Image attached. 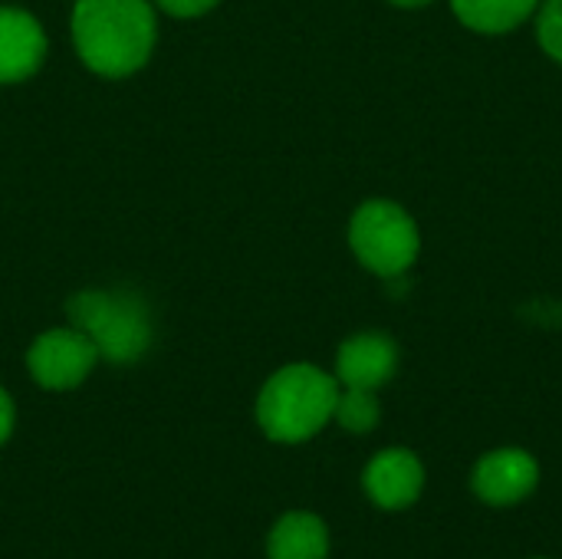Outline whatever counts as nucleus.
Wrapping results in <instances>:
<instances>
[{
	"instance_id": "39448f33",
	"label": "nucleus",
	"mask_w": 562,
	"mask_h": 559,
	"mask_svg": "<svg viewBox=\"0 0 562 559\" xmlns=\"http://www.w3.org/2000/svg\"><path fill=\"white\" fill-rule=\"evenodd\" d=\"M95 362H99V349L76 326L46 329L43 336H36V343L26 353L30 376L36 379V385L49 392H69L82 385L95 369Z\"/></svg>"
},
{
	"instance_id": "20e7f679",
	"label": "nucleus",
	"mask_w": 562,
	"mask_h": 559,
	"mask_svg": "<svg viewBox=\"0 0 562 559\" xmlns=\"http://www.w3.org/2000/svg\"><path fill=\"white\" fill-rule=\"evenodd\" d=\"M349 247L359 264L385 280L405 277L422 254V234L415 217L385 198L366 201L349 221Z\"/></svg>"
},
{
	"instance_id": "2eb2a0df",
	"label": "nucleus",
	"mask_w": 562,
	"mask_h": 559,
	"mask_svg": "<svg viewBox=\"0 0 562 559\" xmlns=\"http://www.w3.org/2000/svg\"><path fill=\"white\" fill-rule=\"evenodd\" d=\"M13 425H16L13 399L7 395V389H0V445H7V438L13 435Z\"/></svg>"
},
{
	"instance_id": "7ed1b4c3",
	"label": "nucleus",
	"mask_w": 562,
	"mask_h": 559,
	"mask_svg": "<svg viewBox=\"0 0 562 559\" xmlns=\"http://www.w3.org/2000/svg\"><path fill=\"white\" fill-rule=\"evenodd\" d=\"M66 313L76 329H82L99 359L115 366L135 362L151 346V320L138 297L115 290H82L66 303Z\"/></svg>"
},
{
	"instance_id": "4468645a",
	"label": "nucleus",
	"mask_w": 562,
	"mask_h": 559,
	"mask_svg": "<svg viewBox=\"0 0 562 559\" xmlns=\"http://www.w3.org/2000/svg\"><path fill=\"white\" fill-rule=\"evenodd\" d=\"M155 3L171 16H201V13L214 10L221 0H155Z\"/></svg>"
},
{
	"instance_id": "f8f14e48",
	"label": "nucleus",
	"mask_w": 562,
	"mask_h": 559,
	"mask_svg": "<svg viewBox=\"0 0 562 559\" xmlns=\"http://www.w3.org/2000/svg\"><path fill=\"white\" fill-rule=\"evenodd\" d=\"M333 418L346 432H352V435H369L379 425V418H382V405H379L372 389H342L339 385V399H336Z\"/></svg>"
},
{
	"instance_id": "1a4fd4ad",
	"label": "nucleus",
	"mask_w": 562,
	"mask_h": 559,
	"mask_svg": "<svg viewBox=\"0 0 562 559\" xmlns=\"http://www.w3.org/2000/svg\"><path fill=\"white\" fill-rule=\"evenodd\" d=\"M46 56V33L26 10L0 7V86L30 79Z\"/></svg>"
},
{
	"instance_id": "dca6fc26",
	"label": "nucleus",
	"mask_w": 562,
	"mask_h": 559,
	"mask_svg": "<svg viewBox=\"0 0 562 559\" xmlns=\"http://www.w3.org/2000/svg\"><path fill=\"white\" fill-rule=\"evenodd\" d=\"M389 3L405 7V10H415V7H428V3H435V0H389Z\"/></svg>"
},
{
	"instance_id": "423d86ee",
	"label": "nucleus",
	"mask_w": 562,
	"mask_h": 559,
	"mask_svg": "<svg viewBox=\"0 0 562 559\" xmlns=\"http://www.w3.org/2000/svg\"><path fill=\"white\" fill-rule=\"evenodd\" d=\"M540 484V465L524 448H497L487 451L471 474V491L477 501L491 507H514L527 501Z\"/></svg>"
},
{
	"instance_id": "0eeeda50",
	"label": "nucleus",
	"mask_w": 562,
	"mask_h": 559,
	"mask_svg": "<svg viewBox=\"0 0 562 559\" xmlns=\"http://www.w3.org/2000/svg\"><path fill=\"white\" fill-rule=\"evenodd\" d=\"M362 491L382 511H405L425 491V465L408 448H385L366 465Z\"/></svg>"
},
{
	"instance_id": "9d476101",
	"label": "nucleus",
	"mask_w": 562,
	"mask_h": 559,
	"mask_svg": "<svg viewBox=\"0 0 562 559\" xmlns=\"http://www.w3.org/2000/svg\"><path fill=\"white\" fill-rule=\"evenodd\" d=\"M267 557L326 559L329 557V527L313 511H290L270 527Z\"/></svg>"
},
{
	"instance_id": "9b49d317",
	"label": "nucleus",
	"mask_w": 562,
	"mask_h": 559,
	"mask_svg": "<svg viewBox=\"0 0 562 559\" xmlns=\"http://www.w3.org/2000/svg\"><path fill=\"white\" fill-rule=\"evenodd\" d=\"M540 0H451L454 16L477 33H510L537 13Z\"/></svg>"
},
{
	"instance_id": "ddd939ff",
	"label": "nucleus",
	"mask_w": 562,
	"mask_h": 559,
	"mask_svg": "<svg viewBox=\"0 0 562 559\" xmlns=\"http://www.w3.org/2000/svg\"><path fill=\"white\" fill-rule=\"evenodd\" d=\"M537 40L550 59L562 63V0H547L537 7Z\"/></svg>"
},
{
	"instance_id": "6e6552de",
	"label": "nucleus",
	"mask_w": 562,
	"mask_h": 559,
	"mask_svg": "<svg viewBox=\"0 0 562 559\" xmlns=\"http://www.w3.org/2000/svg\"><path fill=\"white\" fill-rule=\"evenodd\" d=\"M398 369V346L389 333H356L336 353V382L342 389L379 392Z\"/></svg>"
},
{
	"instance_id": "f257e3e1",
	"label": "nucleus",
	"mask_w": 562,
	"mask_h": 559,
	"mask_svg": "<svg viewBox=\"0 0 562 559\" xmlns=\"http://www.w3.org/2000/svg\"><path fill=\"white\" fill-rule=\"evenodd\" d=\"M69 30L79 59L105 79L138 72L158 40L148 0H79Z\"/></svg>"
},
{
	"instance_id": "f03ea898",
	"label": "nucleus",
	"mask_w": 562,
	"mask_h": 559,
	"mask_svg": "<svg viewBox=\"0 0 562 559\" xmlns=\"http://www.w3.org/2000/svg\"><path fill=\"white\" fill-rule=\"evenodd\" d=\"M339 382L310 362L283 366L257 395V425L270 441L300 445L316 438L336 412Z\"/></svg>"
}]
</instances>
